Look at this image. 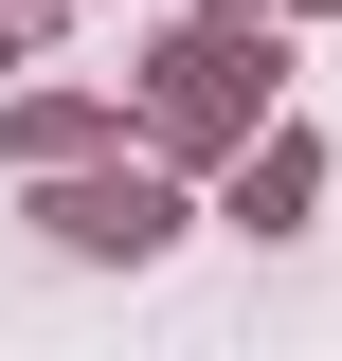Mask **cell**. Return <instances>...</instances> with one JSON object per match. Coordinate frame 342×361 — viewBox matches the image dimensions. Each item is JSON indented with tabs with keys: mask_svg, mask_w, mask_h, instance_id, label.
<instances>
[{
	"mask_svg": "<svg viewBox=\"0 0 342 361\" xmlns=\"http://www.w3.org/2000/svg\"><path fill=\"white\" fill-rule=\"evenodd\" d=\"M54 217H72L90 253H144V235H163V199H144V180H90V199H54Z\"/></svg>",
	"mask_w": 342,
	"mask_h": 361,
	"instance_id": "6da1fadb",
	"label": "cell"
}]
</instances>
